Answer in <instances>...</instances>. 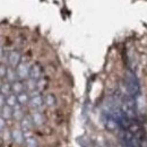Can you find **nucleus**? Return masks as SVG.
<instances>
[{
	"label": "nucleus",
	"mask_w": 147,
	"mask_h": 147,
	"mask_svg": "<svg viewBox=\"0 0 147 147\" xmlns=\"http://www.w3.org/2000/svg\"><path fill=\"white\" fill-rule=\"evenodd\" d=\"M125 84H126V88L127 92L131 97H136L139 92H140V85L139 82L137 79V77L135 76V74L131 71L126 73V78H125Z\"/></svg>",
	"instance_id": "f257e3e1"
},
{
	"label": "nucleus",
	"mask_w": 147,
	"mask_h": 147,
	"mask_svg": "<svg viewBox=\"0 0 147 147\" xmlns=\"http://www.w3.org/2000/svg\"><path fill=\"white\" fill-rule=\"evenodd\" d=\"M122 112L127 115L129 120H132L136 118V102L135 98L131 97L130 95L125 96L122 101V107H121Z\"/></svg>",
	"instance_id": "f03ea898"
},
{
	"label": "nucleus",
	"mask_w": 147,
	"mask_h": 147,
	"mask_svg": "<svg viewBox=\"0 0 147 147\" xmlns=\"http://www.w3.org/2000/svg\"><path fill=\"white\" fill-rule=\"evenodd\" d=\"M121 142L126 147H142L140 145V139L137 138L135 135H132L130 131H122L121 135Z\"/></svg>",
	"instance_id": "7ed1b4c3"
},
{
	"label": "nucleus",
	"mask_w": 147,
	"mask_h": 147,
	"mask_svg": "<svg viewBox=\"0 0 147 147\" xmlns=\"http://www.w3.org/2000/svg\"><path fill=\"white\" fill-rule=\"evenodd\" d=\"M16 75L19 79H27L30 77V66L26 62H20L16 67Z\"/></svg>",
	"instance_id": "20e7f679"
},
{
	"label": "nucleus",
	"mask_w": 147,
	"mask_h": 147,
	"mask_svg": "<svg viewBox=\"0 0 147 147\" xmlns=\"http://www.w3.org/2000/svg\"><path fill=\"white\" fill-rule=\"evenodd\" d=\"M30 107L33 108V109H40L43 104H44V101H43V96L41 94H38L37 91L33 92L32 97H30V102H28Z\"/></svg>",
	"instance_id": "39448f33"
},
{
	"label": "nucleus",
	"mask_w": 147,
	"mask_h": 147,
	"mask_svg": "<svg viewBox=\"0 0 147 147\" xmlns=\"http://www.w3.org/2000/svg\"><path fill=\"white\" fill-rule=\"evenodd\" d=\"M20 59H22V57H20V53L18 51H10L8 55V62H9L11 68L18 66L20 63Z\"/></svg>",
	"instance_id": "423d86ee"
},
{
	"label": "nucleus",
	"mask_w": 147,
	"mask_h": 147,
	"mask_svg": "<svg viewBox=\"0 0 147 147\" xmlns=\"http://www.w3.org/2000/svg\"><path fill=\"white\" fill-rule=\"evenodd\" d=\"M10 137L11 139L16 143V144H23L25 142V137H24V134L20 129H14L10 131Z\"/></svg>",
	"instance_id": "0eeeda50"
},
{
	"label": "nucleus",
	"mask_w": 147,
	"mask_h": 147,
	"mask_svg": "<svg viewBox=\"0 0 147 147\" xmlns=\"http://www.w3.org/2000/svg\"><path fill=\"white\" fill-rule=\"evenodd\" d=\"M41 75H42V68L40 65H33L30 67V78L34 79V80H37L41 78Z\"/></svg>",
	"instance_id": "6e6552de"
},
{
	"label": "nucleus",
	"mask_w": 147,
	"mask_h": 147,
	"mask_svg": "<svg viewBox=\"0 0 147 147\" xmlns=\"http://www.w3.org/2000/svg\"><path fill=\"white\" fill-rule=\"evenodd\" d=\"M31 119L33 121V125H35L37 127H40L44 123V117L40 111H33L31 113Z\"/></svg>",
	"instance_id": "1a4fd4ad"
},
{
	"label": "nucleus",
	"mask_w": 147,
	"mask_h": 147,
	"mask_svg": "<svg viewBox=\"0 0 147 147\" xmlns=\"http://www.w3.org/2000/svg\"><path fill=\"white\" fill-rule=\"evenodd\" d=\"M20 127H22V131L23 132L30 131L32 129V127H33V121H32L31 117H24L20 120Z\"/></svg>",
	"instance_id": "9d476101"
},
{
	"label": "nucleus",
	"mask_w": 147,
	"mask_h": 147,
	"mask_svg": "<svg viewBox=\"0 0 147 147\" xmlns=\"http://www.w3.org/2000/svg\"><path fill=\"white\" fill-rule=\"evenodd\" d=\"M24 83L20 82V80H16L14 83H11V93L15 94V95H18L19 93L24 92Z\"/></svg>",
	"instance_id": "9b49d317"
},
{
	"label": "nucleus",
	"mask_w": 147,
	"mask_h": 147,
	"mask_svg": "<svg viewBox=\"0 0 147 147\" xmlns=\"http://www.w3.org/2000/svg\"><path fill=\"white\" fill-rule=\"evenodd\" d=\"M16 96H17V104H19L20 107L28 104V102H30V95L26 92L19 93L18 95H16Z\"/></svg>",
	"instance_id": "f8f14e48"
},
{
	"label": "nucleus",
	"mask_w": 147,
	"mask_h": 147,
	"mask_svg": "<svg viewBox=\"0 0 147 147\" xmlns=\"http://www.w3.org/2000/svg\"><path fill=\"white\" fill-rule=\"evenodd\" d=\"M43 101H44V104L49 108H53L55 104H57V98L53 94H47L44 97H43Z\"/></svg>",
	"instance_id": "ddd939ff"
},
{
	"label": "nucleus",
	"mask_w": 147,
	"mask_h": 147,
	"mask_svg": "<svg viewBox=\"0 0 147 147\" xmlns=\"http://www.w3.org/2000/svg\"><path fill=\"white\" fill-rule=\"evenodd\" d=\"M1 117L5 119V120H8V119H11L13 118V108L8 107V105H3L1 108Z\"/></svg>",
	"instance_id": "4468645a"
},
{
	"label": "nucleus",
	"mask_w": 147,
	"mask_h": 147,
	"mask_svg": "<svg viewBox=\"0 0 147 147\" xmlns=\"http://www.w3.org/2000/svg\"><path fill=\"white\" fill-rule=\"evenodd\" d=\"M13 118H14L15 120H17V121H20V120L24 118V115H23V110H22V108H20L19 104H16V105L13 108Z\"/></svg>",
	"instance_id": "2eb2a0df"
},
{
	"label": "nucleus",
	"mask_w": 147,
	"mask_h": 147,
	"mask_svg": "<svg viewBox=\"0 0 147 147\" xmlns=\"http://www.w3.org/2000/svg\"><path fill=\"white\" fill-rule=\"evenodd\" d=\"M5 78H7V80H8V83H14V82H16V79H17V75H16V71L14 70V68H11V67H8L7 68V74H6V77Z\"/></svg>",
	"instance_id": "dca6fc26"
},
{
	"label": "nucleus",
	"mask_w": 147,
	"mask_h": 147,
	"mask_svg": "<svg viewBox=\"0 0 147 147\" xmlns=\"http://www.w3.org/2000/svg\"><path fill=\"white\" fill-rule=\"evenodd\" d=\"M24 86L28 92H35L36 91V80H34L32 78H27Z\"/></svg>",
	"instance_id": "f3484780"
},
{
	"label": "nucleus",
	"mask_w": 147,
	"mask_h": 147,
	"mask_svg": "<svg viewBox=\"0 0 147 147\" xmlns=\"http://www.w3.org/2000/svg\"><path fill=\"white\" fill-rule=\"evenodd\" d=\"M0 93L6 97L8 96L9 94H11V84L6 82V83H2L1 86H0Z\"/></svg>",
	"instance_id": "a211bd4d"
},
{
	"label": "nucleus",
	"mask_w": 147,
	"mask_h": 147,
	"mask_svg": "<svg viewBox=\"0 0 147 147\" xmlns=\"http://www.w3.org/2000/svg\"><path fill=\"white\" fill-rule=\"evenodd\" d=\"M16 104H17V96L15 94L11 93L8 96H6V105H8L10 108H14Z\"/></svg>",
	"instance_id": "6ab92c4d"
},
{
	"label": "nucleus",
	"mask_w": 147,
	"mask_h": 147,
	"mask_svg": "<svg viewBox=\"0 0 147 147\" xmlns=\"http://www.w3.org/2000/svg\"><path fill=\"white\" fill-rule=\"evenodd\" d=\"M25 146L26 147H38V142L35 137L31 136L28 138H25Z\"/></svg>",
	"instance_id": "aec40b11"
},
{
	"label": "nucleus",
	"mask_w": 147,
	"mask_h": 147,
	"mask_svg": "<svg viewBox=\"0 0 147 147\" xmlns=\"http://www.w3.org/2000/svg\"><path fill=\"white\" fill-rule=\"evenodd\" d=\"M107 128L110 129V130H114V129L118 127V123L115 122V120L111 117V115H109V118H108V120H107Z\"/></svg>",
	"instance_id": "412c9836"
},
{
	"label": "nucleus",
	"mask_w": 147,
	"mask_h": 147,
	"mask_svg": "<svg viewBox=\"0 0 147 147\" xmlns=\"http://www.w3.org/2000/svg\"><path fill=\"white\" fill-rule=\"evenodd\" d=\"M7 68L5 65H0V79L5 78L6 77V74H7Z\"/></svg>",
	"instance_id": "4be33fe9"
},
{
	"label": "nucleus",
	"mask_w": 147,
	"mask_h": 147,
	"mask_svg": "<svg viewBox=\"0 0 147 147\" xmlns=\"http://www.w3.org/2000/svg\"><path fill=\"white\" fill-rule=\"evenodd\" d=\"M3 129H6V120L0 117V131H2Z\"/></svg>",
	"instance_id": "5701e85b"
},
{
	"label": "nucleus",
	"mask_w": 147,
	"mask_h": 147,
	"mask_svg": "<svg viewBox=\"0 0 147 147\" xmlns=\"http://www.w3.org/2000/svg\"><path fill=\"white\" fill-rule=\"evenodd\" d=\"M6 104V97L0 93V109Z\"/></svg>",
	"instance_id": "b1692460"
},
{
	"label": "nucleus",
	"mask_w": 147,
	"mask_h": 147,
	"mask_svg": "<svg viewBox=\"0 0 147 147\" xmlns=\"http://www.w3.org/2000/svg\"><path fill=\"white\" fill-rule=\"evenodd\" d=\"M2 145H3V140H2L1 138H0V147L2 146Z\"/></svg>",
	"instance_id": "393cba45"
},
{
	"label": "nucleus",
	"mask_w": 147,
	"mask_h": 147,
	"mask_svg": "<svg viewBox=\"0 0 147 147\" xmlns=\"http://www.w3.org/2000/svg\"><path fill=\"white\" fill-rule=\"evenodd\" d=\"M1 57H2V49L0 48V59H1Z\"/></svg>",
	"instance_id": "a878e982"
}]
</instances>
